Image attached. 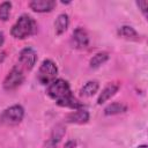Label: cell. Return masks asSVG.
Listing matches in <instances>:
<instances>
[{
	"label": "cell",
	"instance_id": "cell-12",
	"mask_svg": "<svg viewBox=\"0 0 148 148\" xmlns=\"http://www.w3.org/2000/svg\"><path fill=\"white\" fill-rule=\"evenodd\" d=\"M69 24V18L68 15L65 13H61L58 15V17L54 21V30H56V35H61L64 34Z\"/></svg>",
	"mask_w": 148,
	"mask_h": 148
},
{
	"label": "cell",
	"instance_id": "cell-18",
	"mask_svg": "<svg viewBox=\"0 0 148 148\" xmlns=\"http://www.w3.org/2000/svg\"><path fill=\"white\" fill-rule=\"evenodd\" d=\"M138 7L141 9V12L143 13L145 16H147V7H148V2L147 1H136Z\"/></svg>",
	"mask_w": 148,
	"mask_h": 148
},
{
	"label": "cell",
	"instance_id": "cell-11",
	"mask_svg": "<svg viewBox=\"0 0 148 148\" xmlns=\"http://www.w3.org/2000/svg\"><path fill=\"white\" fill-rule=\"evenodd\" d=\"M118 89H119V84H118V83H116V82L109 83V84L102 90V92L99 94V96H98V98H97V104L101 105V104L105 103L106 101H109L112 96L116 95V92L118 91Z\"/></svg>",
	"mask_w": 148,
	"mask_h": 148
},
{
	"label": "cell",
	"instance_id": "cell-17",
	"mask_svg": "<svg viewBox=\"0 0 148 148\" xmlns=\"http://www.w3.org/2000/svg\"><path fill=\"white\" fill-rule=\"evenodd\" d=\"M12 9V2L10 1H3L0 3V20L1 21H7L10 14Z\"/></svg>",
	"mask_w": 148,
	"mask_h": 148
},
{
	"label": "cell",
	"instance_id": "cell-21",
	"mask_svg": "<svg viewBox=\"0 0 148 148\" xmlns=\"http://www.w3.org/2000/svg\"><path fill=\"white\" fill-rule=\"evenodd\" d=\"M5 58H6V52H0V62H2Z\"/></svg>",
	"mask_w": 148,
	"mask_h": 148
},
{
	"label": "cell",
	"instance_id": "cell-16",
	"mask_svg": "<svg viewBox=\"0 0 148 148\" xmlns=\"http://www.w3.org/2000/svg\"><path fill=\"white\" fill-rule=\"evenodd\" d=\"M108 59H109V53L105 51H102V52H98L92 56V58L89 61V65L91 68H97L101 65H103Z\"/></svg>",
	"mask_w": 148,
	"mask_h": 148
},
{
	"label": "cell",
	"instance_id": "cell-13",
	"mask_svg": "<svg viewBox=\"0 0 148 148\" xmlns=\"http://www.w3.org/2000/svg\"><path fill=\"white\" fill-rule=\"evenodd\" d=\"M118 36L125 38V39H130V40H139V34L135 31L134 28L130 27V25H123L118 29L117 31Z\"/></svg>",
	"mask_w": 148,
	"mask_h": 148
},
{
	"label": "cell",
	"instance_id": "cell-2",
	"mask_svg": "<svg viewBox=\"0 0 148 148\" xmlns=\"http://www.w3.org/2000/svg\"><path fill=\"white\" fill-rule=\"evenodd\" d=\"M46 92L52 99L56 101V103L72 96L71 87H69L68 82L64 79H56L53 82H51L47 86Z\"/></svg>",
	"mask_w": 148,
	"mask_h": 148
},
{
	"label": "cell",
	"instance_id": "cell-4",
	"mask_svg": "<svg viewBox=\"0 0 148 148\" xmlns=\"http://www.w3.org/2000/svg\"><path fill=\"white\" fill-rule=\"evenodd\" d=\"M23 81H24V71L18 65H15L6 75L2 86L5 90L10 91L16 89L18 86H21Z\"/></svg>",
	"mask_w": 148,
	"mask_h": 148
},
{
	"label": "cell",
	"instance_id": "cell-3",
	"mask_svg": "<svg viewBox=\"0 0 148 148\" xmlns=\"http://www.w3.org/2000/svg\"><path fill=\"white\" fill-rule=\"evenodd\" d=\"M58 75V67L57 65L50 60V59H45L43 60L42 65L38 68L37 72V80L40 84L43 86H49L51 82H53L56 80Z\"/></svg>",
	"mask_w": 148,
	"mask_h": 148
},
{
	"label": "cell",
	"instance_id": "cell-15",
	"mask_svg": "<svg viewBox=\"0 0 148 148\" xmlns=\"http://www.w3.org/2000/svg\"><path fill=\"white\" fill-rule=\"evenodd\" d=\"M127 110V106L123 103L119 102H113L111 104H109L105 109H104V114L105 116H113V114H119L123 113Z\"/></svg>",
	"mask_w": 148,
	"mask_h": 148
},
{
	"label": "cell",
	"instance_id": "cell-9",
	"mask_svg": "<svg viewBox=\"0 0 148 148\" xmlns=\"http://www.w3.org/2000/svg\"><path fill=\"white\" fill-rule=\"evenodd\" d=\"M30 9L36 13H47L56 7L54 0H32L29 2Z\"/></svg>",
	"mask_w": 148,
	"mask_h": 148
},
{
	"label": "cell",
	"instance_id": "cell-8",
	"mask_svg": "<svg viewBox=\"0 0 148 148\" xmlns=\"http://www.w3.org/2000/svg\"><path fill=\"white\" fill-rule=\"evenodd\" d=\"M65 120L69 124H86L89 120V112L87 110H84L83 108L77 109L75 111L69 112L66 116Z\"/></svg>",
	"mask_w": 148,
	"mask_h": 148
},
{
	"label": "cell",
	"instance_id": "cell-14",
	"mask_svg": "<svg viewBox=\"0 0 148 148\" xmlns=\"http://www.w3.org/2000/svg\"><path fill=\"white\" fill-rule=\"evenodd\" d=\"M98 88H99V84H98L97 81H95V80L88 81V82H86L84 86L81 88L80 94H81V96H83V97H90V96H92V95H95V94L97 92Z\"/></svg>",
	"mask_w": 148,
	"mask_h": 148
},
{
	"label": "cell",
	"instance_id": "cell-1",
	"mask_svg": "<svg viewBox=\"0 0 148 148\" xmlns=\"http://www.w3.org/2000/svg\"><path fill=\"white\" fill-rule=\"evenodd\" d=\"M37 32V23L28 14L21 15L10 29V35L16 39H25Z\"/></svg>",
	"mask_w": 148,
	"mask_h": 148
},
{
	"label": "cell",
	"instance_id": "cell-10",
	"mask_svg": "<svg viewBox=\"0 0 148 148\" xmlns=\"http://www.w3.org/2000/svg\"><path fill=\"white\" fill-rule=\"evenodd\" d=\"M65 132H66V130H65V127H64L61 124L57 125V126L53 128L50 139L45 142L44 148H56V146L59 143V141H60V140L62 139V136L65 135Z\"/></svg>",
	"mask_w": 148,
	"mask_h": 148
},
{
	"label": "cell",
	"instance_id": "cell-5",
	"mask_svg": "<svg viewBox=\"0 0 148 148\" xmlns=\"http://www.w3.org/2000/svg\"><path fill=\"white\" fill-rule=\"evenodd\" d=\"M23 117H24V109L21 105L15 104L2 111V113L0 114V121L6 125H15L18 124L23 119Z\"/></svg>",
	"mask_w": 148,
	"mask_h": 148
},
{
	"label": "cell",
	"instance_id": "cell-6",
	"mask_svg": "<svg viewBox=\"0 0 148 148\" xmlns=\"http://www.w3.org/2000/svg\"><path fill=\"white\" fill-rule=\"evenodd\" d=\"M37 61V53L34 49L31 47H25L20 52L18 56V62L17 65L23 69V71H31L34 66L36 65Z\"/></svg>",
	"mask_w": 148,
	"mask_h": 148
},
{
	"label": "cell",
	"instance_id": "cell-19",
	"mask_svg": "<svg viewBox=\"0 0 148 148\" xmlns=\"http://www.w3.org/2000/svg\"><path fill=\"white\" fill-rule=\"evenodd\" d=\"M75 145H76V143H75V141H74V140H69V141L65 145V148H74V147H75Z\"/></svg>",
	"mask_w": 148,
	"mask_h": 148
},
{
	"label": "cell",
	"instance_id": "cell-20",
	"mask_svg": "<svg viewBox=\"0 0 148 148\" xmlns=\"http://www.w3.org/2000/svg\"><path fill=\"white\" fill-rule=\"evenodd\" d=\"M3 43H5V35L2 31H0V47L3 45Z\"/></svg>",
	"mask_w": 148,
	"mask_h": 148
},
{
	"label": "cell",
	"instance_id": "cell-22",
	"mask_svg": "<svg viewBox=\"0 0 148 148\" xmlns=\"http://www.w3.org/2000/svg\"><path fill=\"white\" fill-rule=\"evenodd\" d=\"M136 148H147V146H146V145H141V146H139V147H136Z\"/></svg>",
	"mask_w": 148,
	"mask_h": 148
},
{
	"label": "cell",
	"instance_id": "cell-7",
	"mask_svg": "<svg viewBox=\"0 0 148 148\" xmlns=\"http://www.w3.org/2000/svg\"><path fill=\"white\" fill-rule=\"evenodd\" d=\"M71 42L75 49H86L89 45V36L82 27H77L72 34Z\"/></svg>",
	"mask_w": 148,
	"mask_h": 148
}]
</instances>
